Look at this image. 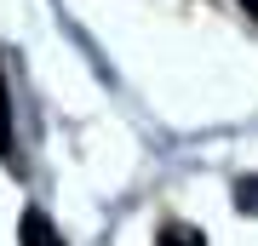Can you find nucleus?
I'll return each mask as SVG.
<instances>
[{
    "instance_id": "7ed1b4c3",
    "label": "nucleus",
    "mask_w": 258,
    "mask_h": 246,
    "mask_svg": "<svg viewBox=\"0 0 258 246\" xmlns=\"http://www.w3.org/2000/svg\"><path fill=\"white\" fill-rule=\"evenodd\" d=\"M0 160H12V86H6V69H0Z\"/></svg>"
},
{
    "instance_id": "f03ea898",
    "label": "nucleus",
    "mask_w": 258,
    "mask_h": 246,
    "mask_svg": "<svg viewBox=\"0 0 258 246\" xmlns=\"http://www.w3.org/2000/svg\"><path fill=\"white\" fill-rule=\"evenodd\" d=\"M155 246H207V235L195 223H166L161 235H155Z\"/></svg>"
},
{
    "instance_id": "f257e3e1",
    "label": "nucleus",
    "mask_w": 258,
    "mask_h": 246,
    "mask_svg": "<svg viewBox=\"0 0 258 246\" xmlns=\"http://www.w3.org/2000/svg\"><path fill=\"white\" fill-rule=\"evenodd\" d=\"M18 246H63V235H57V223L40 206H29L23 223H18Z\"/></svg>"
},
{
    "instance_id": "39448f33",
    "label": "nucleus",
    "mask_w": 258,
    "mask_h": 246,
    "mask_svg": "<svg viewBox=\"0 0 258 246\" xmlns=\"http://www.w3.org/2000/svg\"><path fill=\"white\" fill-rule=\"evenodd\" d=\"M241 6H247V12H252V18H258V0H241Z\"/></svg>"
},
{
    "instance_id": "20e7f679",
    "label": "nucleus",
    "mask_w": 258,
    "mask_h": 246,
    "mask_svg": "<svg viewBox=\"0 0 258 246\" xmlns=\"http://www.w3.org/2000/svg\"><path fill=\"white\" fill-rule=\"evenodd\" d=\"M235 206L247 212V218H258V172H247V178L235 183Z\"/></svg>"
}]
</instances>
